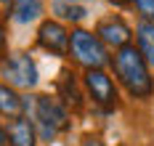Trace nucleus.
Instances as JSON below:
<instances>
[{
	"label": "nucleus",
	"mask_w": 154,
	"mask_h": 146,
	"mask_svg": "<svg viewBox=\"0 0 154 146\" xmlns=\"http://www.w3.org/2000/svg\"><path fill=\"white\" fill-rule=\"evenodd\" d=\"M37 120L43 125V133L45 138H53L59 130H66L69 128V114L64 112V106L51 96H37Z\"/></svg>",
	"instance_id": "obj_4"
},
{
	"label": "nucleus",
	"mask_w": 154,
	"mask_h": 146,
	"mask_svg": "<svg viewBox=\"0 0 154 146\" xmlns=\"http://www.w3.org/2000/svg\"><path fill=\"white\" fill-rule=\"evenodd\" d=\"M3 77L8 88H35L37 85V64L27 53H14L3 61Z\"/></svg>",
	"instance_id": "obj_3"
},
{
	"label": "nucleus",
	"mask_w": 154,
	"mask_h": 146,
	"mask_svg": "<svg viewBox=\"0 0 154 146\" xmlns=\"http://www.w3.org/2000/svg\"><path fill=\"white\" fill-rule=\"evenodd\" d=\"M21 106H24V101L16 96V90H14V88H8V85H0V114H8V117H19Z\"/></svg>",
	"instance_id": "obj_12"
},
{
	"label": "nucleus",
	"mask_w": 154,
	"mask_h": 146,
	"mask_svg": "<svg viewBox=\"0 0 154 146\" xmlns=\"http://www.w3.org/2000/svg\"><path fill=\"white\" fill-rule=\"evenodd\" d=\"M5 138L11 146H35L37 135H35V125H32L27 117H11L8 128H5Z\"/></svg>",
	"instance_id": "obj_8"
},
{
	"label": "nucleus",
	"mask_w": 154,
	"mask_h": 146,
	"mask_svg": "<svg viewBox=\"0 0 154 146\" xmlns=\"http://www.w3.org/2000/svg\"><path fill=\"white\" fill-rule=\"evenodd\" d=\"M5 144H8V138H5V128L0 125V146H5Z\"/></svg>",
	"instance_id": "obj_16"
},
{
	"label": "nucleus",
	"mask_w": 154,
	"mask_h": 146,
	"mask_svg": "<svg viewBox=\"0 0 154 146\" xmlns=\"http://www.w3.org/2000/svg\"><path fill=\"white\" fill-rule=\"evenodd\" d=\"M136 40H138V53L143 56L146 66H154V24L141 21L136 27Z\"/></svg>",
	"instance_id": "obj_9"
},
{
	"label": "nucleus",
	"mask_w": 154,
	"mask_h": 146,
	"mask_svg": "<svg viewBox=\"0 0 154 146\" xmlns=\"http://www.w3.org/2000/svg\"><path fill=\"white\" fill-rule=\"evenodd\" d=\"M136 8H138V14H141L143 21L154 24V0H136Z\"/></svg>",
	"instance_id": "obj_14"
},
{
	"label": "nucleus",
	"mask_w": 154,
	"mask_h": 146,
	"mask_svg": "<svg viewBox=\"0 0 154 146\" xmlns=\"http://www.w3.org/2000/svg\"><path fill=\"white\" fill-rule=\"evenodd\" d=\"M43 14V0H14V19L19 24H29Z\"/></svg>",
	"instance_id": "obj_10"
},
{
	"label": "nucleus",
	"mask_w": 154,
	"mask_h": 146,
	"mask_svg": "<svg viewBox=\"0 0 154 146\" xmlns=\"http://www.w3.org/2000/svg\"><path fill=\"white\" fill-rule=\"evenodd\" d=\"M85 88L96 104L101 106H117V88L104 69H85Z\"/></svg>",
	"instance_id": "obj_5"
},
{
	"label": "nucleus",
	"mask_w": 154,
	"mask_h": 146,
	"mask_svg": "<svg viewBox=\"0 0 154 146\" xmlns=\"http://www.w3.org/2000/svg\"><path fill=\"white\" fill-rule=\"evenodd\" d=\"M96 37L101 40V43H106L112 48H125V45H130V27L125 24L120 16H109V19H101L98 21V27H96Z\"/></svg>",
	"instance_id": "obj_7"
},
{
	"label": "nucleus",
	"mask_w": 154,
	"mask_h": 146,
	"mask_svg": "<svg viewBox=\"0 0 154 146\" xmlns=\"http://www.w3.org/2000/svg\"><path fill=\"white\" fill-rule=\"evenodd\" d=\"M112 66H114V75L120 77V82L128 88L130 96H136V98L152 96L154 80H152L149 66H146V61H143V56L138 53L136 45L120 48L114 53V59H112Z\"/></svg>",
	"instance_id": "obj_1"
},
{
	"label": "nucleus",
	"mask_w": 154,
	"mask_h": 146,
	"mask_svg": "<svg viewBox=\"0 0 154 146\" xmlns=\"http://www.w3.org/2000/svg\"><path fill=\"white\" fill-rule=\"evenodd\" d=\"M109 3H114V5H128V3H133V0H109Z\"/></svg>",
	"instance_id": "obj_17"
},
{
	"label": "nucleus",
	"mask_w": 154,
	"mask_h": 146,
	"mask_svg": "<svg viewBox=\"0 0 154 146\" xmlns=\"http://www.w3.org/2000/svg\"><path fill=\"white\" fill-rule=\"evenodd\" d=\"M59 93L64 96V101H66L72 109H80V106H82V93H80V88L75 85V80H72L69 72H64L61 80H59Z\"/></svg>",
	"instance_id": "obj_11"
},
{
	"label": "nucleus",
	"mask_w": 154,
	"mask_h": 146,
	"mask_svg": "<svg viewBox=\"0 0 154 146\" xmlns=\"http://www.w3.org/2000/svg\"><path fill=\"white\" fill-rule=\"evenodd\" d=\"M5 48V29H3V21H0V50Z\"/></svg>",
	"instance_id": "obj_15"
},
{
	"label": "nucleus",
	"mask_w": 154,
	"mask_h": 146,
	"mask_svg": "<svg viewBox=\"0 0 154 146\" xmlns=\"http://www.w3.org/2000/svg\"><path fill=\"white\" fill-rule=\"evenodd\" d=\"M37 45L51 50V53L64 56L69 50V32H66V27L61 21H51V19L43 21L40 29H37Z\"/></svg>",
	"instance_id": "obj_6"
},
{
	"label": "nucleus",
	"mask_w": 154,
	"mask_h": 146,
	"mask_svg": "<svg viewBox=\"0 0 154 146\" xmlns=\"http://www.w3.org/2000/svg\"><path fill=\"white\" fill-rule=\"evenodd\" d=\"M56 11H59V16L72 19V21H77V19L85 16V11H82L80 5H75V3H64V0H56Z\"/></svg>",
	"instance_id": "obj_13"
},
{
	"label": "nucleus",
	"mask_w": 154,
	"mask_h": 146,
	"mask_svg": "<svg viewBox=\"0 0 154 146\" xmlns=\"http://www.w3.org/2000/svg\"><path fill=\"white\" fill-rule=\"evenodd\" d=\"M69 56L85 69H101L109 61L104 43L85 29H75L69 35Z\"/></svg>",
	"instance_id": "obj_2"
}]
</instances>
